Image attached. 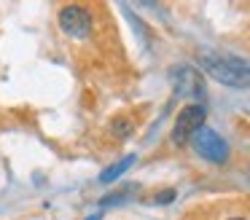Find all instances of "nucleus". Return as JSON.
<instances>
[{"mask_svg":"<svg viewBox=\"0 0 250 220\" xmlns=\"http://www.w3.org/2000/svg\"><path fill=\"white\" fill-rule=\"evenodd\" d=\"M199 62L212 78L231 86V89H248L250 86V64H245L242 59L223 57V54H202Z\"/></svg>","mask_w":250,"mask_h":220,"instance_id":"obj_1","label":"nucleus"},{"mask_svg":"<svg viewBox=\"0 0 250 220\" xmlns=\"http://www.w3.org/2000/svg\"><path fill=\"white\" fill-rule=\"evenodd\" d=\"M191 142H194V150L202 156V159L212 161V164H223V161L229 159V145L226 140L221 137L218 132H212V129L202 126L199 132L191 137Z\"/></svg>","mask_w":250,"mask_h":220,"instance_id":"obj_2","label":"nucleus"},{"mask_svg":"<svg viewBox=\"0 0 250 220\" xmlns=\"http://www.w3.org/2000/svg\"><path fill=\"white\" fill-rule=\"evenodd\" d=\"M205 116H207V110L202 105L183 107V110H180V116H178V121H175V129H172V142L175 145L191 142V137H194V134L205 126Z\"/></svg>","mask_w":250,"mask_h":220,"instance_id":"obj_3","label":"nucleus"},{"mask_svg":"<svg viewBox=\"0 0 250 220\" xmlns=\"http://www.w3.org/2000/svg\"><path fill=\"white\" fill-rule=\"evenodd\" d=\"M60 27L65 32H70L73 38H86L92 32V16L81 5H67L60 14Z\"/></svg>","mask_w":250,"mask_h":220,"instance_id":"obj_4","label":"nucleus"},{"mask_svg":"<svg viewBox=\"0 0 250 220\" xmlns=\"http://www.w3.org/2000/svg\"><path fill=\"white\" fill-rule=\"evenodd\" d=\"M180 78H186V83H180V94H202V80H199V75L194 73L191 67H186V70H180Z\"/></svg>","mask_w":250,"mask_h":220,"instance_id":"obj_5","label":"nucleus"},{"mask_svg":"<svg viewBox=\"0 0 250 220\" xmlns=\"http://www.w3.org/2000/svg\"><path fill=\"white\" fill-rule=\"evenodd\" d=\"M132 164H135V156H126L124 161H119V164L108 166V169L103 172V177H100V180H103V182H113L116 177H121V175H124V172L132 166Z\"/></svg>","mask_w":250,"mask_h":220,"instance_id":"obj_6","label":"nucleus"},{"mask_svg":"<svg viewBox=\"0 0 250 220\" xmlns=\"http://www.w3.org/2000/svg\"><path fill=\"white\" fill-rule=\"evenodd\" d=\"M113 132H116V137H129V132H132V126H129V121H113Z\"/></svg>","mask_w":250,"mask_h":220,"instance_id":"obj_7","label":"nucleus"},{"mask_svg":"<svg viewBox=\"0 0 250 220\" xmlns=\"http://www.w3.org/2000/svg\"><path fill=\"white\" fill-rule=\"evenodd\" d=\"M172 199H175V191H162V196H159L156 201L164 204V201H172Z\"/></svg>","mask_w":250,"mask_h":220,"instance_id":"obj_8","label":"nucleus"},{"mask_svg":"<svg viewBox=\"0 0 250 220\" xmlns=\"http://www.w3.org/2000/svg\"><path fill=\"white\" fill-rule=\"evenodd\" d=\"M231 220H242V218H231Z\"/></svg>","mask_w":250,"mask_h":220,"instance_id":"obj_9","label":"nucleus"}]
</instances>
